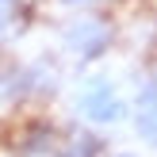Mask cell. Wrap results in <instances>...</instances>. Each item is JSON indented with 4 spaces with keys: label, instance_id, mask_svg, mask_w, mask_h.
I'll return each instance as SVG.
<instances>
[{
    "label": "cell",
    "instance_id": "3",
    "mask_svg": "<svg viewBox=\"0 0 157 157\" xmlns=\"http://www.w3.org/2000/svg\"><path fill=\"white\" fill-rule=\"evenodd\" d=\"M138 134H142L146 142H157V111L138 107Z\"/></svg>",
    "mask_w": 157,
    "mask_h": 157
},
{
    "label": "cell",
    "instance_id": "6",
    "mask_svg": "<svg viewBox=\"0 0 157 157\" xmlns=\"http://www.w3.org/2000/svg\"><path fill=\"white\" fill-rule=\"evenodd\" d=\"M69 4H77V0H69Z\"/></svg>",
    "mask_w": 157,
    "mask_h": 157
},
{
    "label": "cell",
    "instance_id": "5",
    "mask_svg": "<svg viewBox=\"0 0 157 157\" xmlns=\"http://www.w3.org/2000/svg\"><path fill=\"white\" fill-rule=\"evenodd\" d=\"M115 157H134V153H115Z\"/></svg>",
    "mask_w": 157,
    "mask_h": 157
},
{
    "label": "cell",
    "instance_id": "4",
    "mask_svg": "<svg viewBox=\"0 0 157 157\" xmlns=\"http://www.w3.org/2000/svg\"><path fill=\"white\" fill-rule=\"evenodd\" d=\"M8 12H12V0H0V19H8Z\"/></svg>",
    "mask_w": 157,
    "mask_h": 157
},
{
    "label": "cell",
    "instance_id": "2",
    "mask_svg": "<svg viewBox=\"0 0 157 157\" xmlns=\"http://www.w3.org/2000/svg\"><path fill=\"white\" fill-rule=\"evenodd\" d=\"M81 111L88 115L92 123H119L123 119V100L115 96L111 84H92L81 96Z\"/></svg>",
    "mask_w": 157,
    "mask_h": 157
},
{
    "label": "cell",
    "instance_id": "1",
    "mask_svg": "<svg viewBox=\"0 0 157 157\" xmlns=\"http://www.w3.org/2000/svg\"><path fill=\"white\" fill-rule=\"evenodd\" d=\"M65 42H69V50L81 54V58H100V54L107 50V42H111V27H104L100 19L73 23V27L65 31Z\"/></svg>",
    "mask_w": 157,
    "mask_h": 157
}]
</instances>
